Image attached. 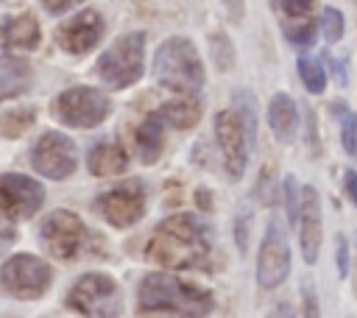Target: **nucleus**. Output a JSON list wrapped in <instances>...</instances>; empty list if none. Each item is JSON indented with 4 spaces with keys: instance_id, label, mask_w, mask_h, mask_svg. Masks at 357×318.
Masks as SVG:
<instances>
[{
    "instance_id": "f257e3e1",
    "label": "nucleus",
    "mask_w": 357,
    "mask_h": 318,
    "mask_svg": "<svg viewBox=\"0 0 357 318\" xmlns=\"http://www.w3.org/2000/svg\"><path fill=\"white\" fill-rule=\"evenodd\" d=\"M145 257L170 271L204 268L212 257V232L201 218L190 212L170 215L153 229L145 245Z\"/></svg>"
},
{
    "instance_id": "f03ea898",
    "label": "nucleus",
    "mask_w": 357,
    "mask_h": 318,
    "mask_svg": "<svg viewBox=\"0 0 357 318\" xmlns=\"http://www.w3.org/2000/svg\"><path fill=\"white\" fill-rule=\"evenodd\" d=\"M139 315H167V318H206L215 307V296L187 279L173 273H148L137 290Z\"/></svg>"
},
{
    "instance_id": "7ed1b4c3",
    "label": "nucleus",
    "mask_w": 357,
    "mask_h": 318,
    "mask_svg": "<svg viewBox=\"0 0 357 318\" xmlns=\"http://www.w3.org/2000/svg\"><path fill=\"white\" fill-rule=\"evenodd\" d=\"M153 78L165 89L195 95L204 86V61L195 45L184 36H173L162 42L153 56Z\"/></svg>"
},
{
    "instance_id": "20e7f679",
    "label": "nucleus",
    "mask_w": 357,
    "mask_h": 318,
    "mask_svg": "<svg viewBox=\"0 0 357 318\" xmlns=\"http://www.w3.org/2000/svg\"><path fill=\"white\" fill-rule=\"evenodd\" d=\"M145 70V33L131 31L117 36L98 59L95 75L112 89H126L142 78Z\"/></svg>"
},
{
    "instance_id": "39448f33",
    "label": "nucleus",
    "mask_w": 357,
    "mask_h": 318,
    "mask_svg": "<svg viewBox=\"0 0 357 318\" xmlns=\"http://www.w3.org/2000/svg\"><path fill=\"white\" fill-rule=\"evenodd\" d=\"M67 307L84 318H117L123 290L109 273H84L67 293Z\"/></svg>"
},
{
    "instance_id": "423d86ee",
    "label": "nucleus",
    "mask_w": 357,
    "mask_h": 318,
    "mask_svg": "<svg viewBox=\"0 0 357 318\" xmlns=\"http://www.w3.org/2000/svg\"><path fill=\"white\" fill-rule=\"evenodd\" d=\"M45 204V190L36 179L6 173L0 176V237H14V223L33 218Z\"/></svg>"
},
{
    "instance_id": "0eeeda50",
    "label": "nucleus",
    "mask_w": 357,
    "mask_h": 318,
    "mask_svg": "<svg viewBox=\"0 0 357 318\" xmlns=\"http://www.w3.org/2000/svg\"><path fill=\"white\" fill-rule=\"evenodd\" d=\"M53 268L33 254H14L0 265V285L20 301H33L47 293Z\"/></svg>"
},
{
    "instance_id": "6e6552de",
    "label": "nucleus",
    "mask_w": 357,
    "mask_h": 318,
    "mask_svg": "<svg viewBox=\"0 0 357 318\" xmlns=\"http://www.w3.org/2000/svg\"><path fill=\"white\" fill-rule=\"evenodd\" d=\"M112 112L106 92L95 86H70L53 100V117L73 128H95Z\"/></svg>"
},
{
    "instance_id": "1a4fd4ad",
    "label": "nucleus",
    "mask_w": 357,
    "mask_h": 318,
    "mask_svg": "<svg viewBox=\"0 0 357 318\" xmlns=\"http://www.w3.org/2000/svg\"><path fill=\"white\" fill-rule=\"evenodd\" d=\"M39 243L56 259H75L86 245V226L78 215L67 209H56L42 220Z\"/></svg>"
},
{
    "instance_id": "9d476101",
    "label": "nucleus",
    "mask_w": 357,
    "mask_h": 318,
    "mask_svg": "<svg viewBox=\"0 0 357 318\" xmlns=\"http://www.w3.org/2000/svg\"><path fill=\"white\" fill-rule=\"evenodd\" d=\"M31 165L39 176L61 181V179L73 176V170L78 165L75 142L61 131H45L36 139V145L31 148Z\"/></svg>"
},
{
    "instance_id": "9b49d317",
    "label": "nucleus",
    "mask_w": 357,
    "mask_h": 318,
    "mask_svg": "<svg viewBox=\"0 0 357 318\" xmlns=\"http://www.w3.org/2000/svg\"><path fill=\"white\" fill-rule=\"evenodd\" d=\"M290 273V245H287V234L282 229L279 220H271L262 243H259V254H257V285L271 290L279 287Z\"/></svg>"
},
{
    "instance_id": "f8f14e48",
    "label": "nucleus",
    "mask_w": 357,
    "mask_h": 318,
    "mask_svg": "<svg viewBox=\"0 0 357 318\" xmlns=\"http://www.w3.org/2000/svg\"><path fill=\"white\" fill-rule=\"evenodd\" d=\"M95 206L114 229H128L145 215V187L139 179H128L103 192Z\"/></svg>"
},
{
    "instance_id": "ddd939ff",
    "label": "nucleus",
    "mask_w": 357,
    "mask_h": 318,
    "mask_svg": "<svg viewBox=\"0 0 357 318\" xmlns=\"http://www.w3.org/2000/svg\"><path fill=\"white\" fill-rule=\"evenodd\" d=\"M215 137H218V145H220V153H223V165H226L229 179L231 181L243 179L245 165H248L251 142H248V134H245L240 117L231 109L215 114Z\"/></svg>"
},
{
    "instance_id": "4468645a",
    "label": "nucleus",
    "mask_w": 357,
    "mask_h": 318,
    "mask_svg": "<svg viewBox=\"0 0 357 318\" xmlns=\"http://www.w3.org/2000/svg\"><path fill=\"white\" fill-rule=\"evenodd\" d=\"M103 31H106L103 17L95 8H84L56 28V42L61 50H67L73 56H86L100 42Z\"/></svg>"
},
{
    "instance_id": "2eb2a0df",
    "label": "nucleus",
    "mask_w": 357,
    "mask_h": 318,
    "mask_svg": "<svg viewBox=\"0 0 357 318\" xmlns=\"http://www.w3.org/2000/svg\"><path fill=\"white\" fill-rule=\"evenodd\" d=\"M296 229H298V245H301V257L307 265H315L318 251H321V198L315 192V187H301V206H298V218H296Z\"/></svg>"
},
{
    "instance_id": "dca6fc26",
    "label": "nucleus",
    "mask_w": 357,
    "mask_h": 318,
    "mask_svg": "<svg viewBox=\"0 0 357 318\" xmlns=\"http://www.w3.org/2000/svg\"><path fill=\"white\" fill-rule=\"evenodd\" d=\"M42 39L39 22L31 14H17V17H6L0 25V50H36Z\"/></svg>"
},
{
    "instance_id": "f3484780",
    "label": "nucleus",
    "mask_w": 357,
    "mask_h": 318,
    "mask_svg": "<svg viewBox=\"0 0 357 318\" xmlns=\"http://www.w3.org/2000/svg\"><path fill=\"white\" fill-rule=\"evenodd\" d=\"M268 126L279 142H290L298 126V109L296 100L287 92H276L268 103Z\"/></svg>"
},
{
    "instance_id": "a211bd4d",
    "label": "nucleus",
    "mask_w": 357,
    "mask_h": 318,
    "mask_svg": "<svg viewBox=\"0 0 357 318\" xmlns=\"http://www.w3.org/2000/svg\"><path fill=\"white\" fill-rule=\"evenodd\" d=\"M134 142H137V151H139V159L145 165H153L165 148V123L156 112L145 114V120L137 126V134H134Z\"/></svg>"
},
{
    "instance_id": "6ab92c4d",
    "label": "nucleus",
    "mask_w": 357,
    "mask_h": 318,
    "mask_svg": "<svg viewBox=\"0 0 357 318\" xmlns=\"http://www.w3.org/2000/svg\"><path fill=\"white\" fill-rule=\"evenodd\" d=\"M31 78H33V73H31L28 61L14 59L11 53L0 56V103L8 100V98L22 95L31 86Z\"/></svg>"
},
{
    "instance_id": "aec40b11",
    "label": "nucleus",
    "mask_w": 357,
    "mask_h": 318,
    "mask_svg": "<svg viewBox=\"0 0 357 318\" xmlns=\"http://www.w3.org/2000/svg\"><path fill=\"white\" fill-rule=\"evenodd\" d=\"M86 167L92 176H120L128 167V153L114 142H100L86 153Z\"/></svg>"
},
{
    "instance_id": "412c9836",
    "label": "nucleus",
    "mask_w": 357,
    "mask_h": 318,
    "mask_svg": "<svg viewBox=\"0 0 357 318\" xmlns=\"http://www.w3.org/2000/svg\"><path fill=\"white\" fill-rule=\"evenodd\" d=\"M156 114H159L162 123L170 126V128H190V126H195V123L201 120V103H198L195 98L184 95V98H176V100H170V103H162V106L156 109Z\"/></svg>"
},
{
    "instance_id": "4be33fe9",
    "label": "nucleus",
    "mask_w": 357,
    "mask_h": 318,
    "mask_svg": "<svg viewBox=\"0 0 357 318\" xmlns=\"http://www.w3.org/2000/svg\"><path fill=\"white\" fill-rule=\"evenodd\" d=\"M231 112L240 117V123H243V128L248 134V142L254 148V142H257V98L251 92H245V89L234 92L231 95Z\"/></svg>"
},
{
    "instance_id": "5701e85b",
    "label": "nucleus",
    "mask_w": 357,
    "mask_h": 318,
    "mask_svg": "<svg viewBox=\"0 0 357 318\" xmlns=\"http://www.w3.org/2000/svg\"><path fill=\"white\" fill-rule=\"evenodd\" d=\"M298 75L307 86V92L312 95H321L324 92V84H326V73H324V64L312 56H301L298 59Z\"/></svg>"
},
{
    "instance_id": "b1692460",
    "label": "nucleus",
    "mask_w": 357,
    "mask_h": 318,
    "mask_svg": "<svg viewBox=\"0 0 357 318\" xmlns=\"http://www.w3.org/2000/svg\"><path fill=\"white\" fill-rule=\"evenodd\" d=\"M36 120L33 109H11L8 114L0 117V134L3 137H20L22 131H28V126Z\"/></svg>"
},
{
    "instance_id": "393cba45",
    "label": "nucleus",
    "mask_w": 357,
    "mask_h": 318,
    "mask_svg": "<svg viewBox=\"0 0 357 318\" xmlns=\"http://www.w3.org/2000/svg\"><path fill=\"white\" fill-rule=\"evenodd\" d=\"M284 36H287V42L296 45V47H310L312 39H315V22L296 17V25H284Z\"/></svg>"
},
{
    "instance_id": "a878e982",
    "label": "nucleus",
    "mask_w": 357,
    "mask_h": 318,
    "mask_svg": "<svg viewBox=\"0 0 357 318\" xmlns=\"http://www.w3.org/2000/svg\"><path fill=\"white\" fill-rule=\"evenodd\" d=\"M321 31H324V39L326 42H340L343 36V14L337 8H324L321 14Z\"/></svg>"
},
{
    "instance_id": "bb28decb",
    "label": "nucleus",
    "mask_w": 357,
    "mask_h": 318,
    "mask_svg": "<svg viewBox=\"0 0 357 318\" xmlns=\"http://www.w3.org/2000/svg\"><path fill=\"white\" fill-rule=\"evenodd\" d=\"M209 47H212V59H215V64H218L220 70H229V67L234 64V50H231V45H229V39H226L223 33H218V36H212V42H209Z\"/></svg>"
},
{
    "instance_id": "cd10ccee",
    "label": "nucleus",
    "mask_w": 357,
    "mask_h": 318,
    "mask_svg": "<svg viewBox=\"0 0 357 318\" xmlns=\"http://www.w3.org/2000/svg\"><path fill=\"white\" fill-rule=\"evenodd\" d=\"M284 204H287V218H290V223L296 226L298 206H301V190H298V184H296V179H293V176H287V179H284Z\"/></svg>"
},
{
    "instance_id": "c85d7f7f",
    "label": "nucleus",
    "mask_w": 357,
    "mask_h": 318,
    "mask_svg": "<svg viewBox=\"0 0 357 318\" xmlns=\"http://www.w3.org/2000/svg\"><path fill=\"white\" fill-rule=\"evenodd\" d=\"M301 315H304V318H321L318 296H315V287H312L310 279L301 282Z\"/></svg>"
},
{
    "instance_id": "c756f323",
    "label": "nucleus",
    "mask_w": 357,
    "mask_h": 318,
    "mask_svg": "<svg viewBox=\"0 0 357 318\" xmlns=\"http://www.w3.org/2000/svg\"><path fill=\"white\" fill-rule=\"evenodd\" d=\"M273 6L282 11V14H287V17H301V14H307L310 11V6H312V0H273Z\"/></svg>"
},
{
    "instance_id": "7c9ffc66",
    "label": "nucleus",
    "mask_w": 357,
    "mask_h": 318,
    "mask_svg": "<svg viewBox=\"0 0 357 318\" xmlns=\"http://www.w3.org/2000/svg\"><path fill=\"white\" fill-rule=\"evenodd\" d=\"M234 234H237V248L245 254V245H248V209H243L234 220Z\"/></svg>"
},
{
    "instance_id": "2f4dec72",
    "label": "nucleus",
    "mask_w": 357,
    "mask_h": 318,
    "mask_svg": "<svg viewBox=\"0 0 357 318\" xmlns=\"http://www.w3.org/2000/svg\"><path fill=\"white\" fill-rule=\"evenodd\" d=\"M335 259H337V273H340V279H346V273H349V245H346V237L343 234H337V248H335Z\"/></svg>"
},
{
    "instance_id": "473e14b6",
    "label": "nucleus",
    "mask_w": 357,
    "mask_h": 318,
    "mask_svg": "<svg viewBox=\"0 0 357 318\" xmlns=\"http://www.w3.org/2000/svg\"><path fill=\"white\" fill-rule=\"evenodd\" d=\"M78 3H84V0H42V8L47 11V14H64V11H70V8H75Z\"/></svg>"
},
{
    "instance_id": "72a5a7b5",
    "label": "nucleus",
    "mask_w": 357,
    "mask_h": 318,
    "mask_svg": "<svg viewBox=\"0 0 357 318\" xmlns=\"http://www.w3.org/2000/svg\"><path fill=\"white\" fill-rule=\"evenodd\" d=\"M343 184H346V192H349L351 204H357V173H354V170H346V179H343Z\"/></svg>"
},
{
    "instance_id": "f704fd0d",
    "label": "nucleus",
    "mask_w": 357,
    "mask_h": 318,
    "mask_svg": "<svg viewBox=\"0 0 357 318\" xmlns=\"http://www.w3.org/2000/svg\"><path fill=\"white\" fill-rule=\"evenodd\" d=\"M268 318H296V315H293V307H290L287 301H282V304H276V307L268 312Z\"/></svg>"
},
{
    "instance_id": "c9c22d12",
    "label": "nucleus",
    "mask_w": 357,
    "mask_h": 318,
    "mask_svg": "<svg viewBox=\"0 0 357 318\" xmlns=\"http://www.w3.org/2000/svg\"><path fill=\"white\" fill-rule=\"evenodd\" d=\"M223 3H226V11L234 20H243V0H223Z\"/></svg>"
},
{
    "instance_id": "e433bc0d",
    "label": "nucleus",
    "mask_w": 357,
    "mask_h": 318,
    "mask_svg": "<svg viewBox=\"0 0 357 318\" xmlns=\"http://www.w3.org/2000/svg\"><path fill=\"white\" fill-rule=\"evenodd\" d=\"M354 159H357V126H354Z\"/></svg>"
}]
</instances>
